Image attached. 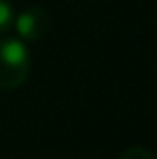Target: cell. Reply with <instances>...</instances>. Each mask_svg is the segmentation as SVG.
<instances>
[{
  "label": "cell",
  "mask_w": 157,
  "mask_h": 159,
  "mask_svg": "<svg viewBox=\"0 0 157 159\" xmlns=\"http://www.w3.org/2000/svg\"><path fill=\"white\" fill-rule=\"evenodd\" d=\"M16 34L24 43H36V40L44 39V34L51 28V16L44 8L40 6H30L26 10H22L18 16H14Z\"/></svg>",
  "instance_id": "7a4b0ae2"
},
{
  "label": "cell",
  "mask_w": 157,
  "mask_h": 159,
  "mask_svg": "<svg viewBox=\"0 0 157 159\" xmlns=\"http://www.w3.org/2000/svg\"><path fill=\"white\" fill-rule=\"evenodd\" d=\"M117 159H157L153 151H149L147 147H129L127 151H123Z\"/></svg>",
  "instance_id": "277c9868"
},
{
  "label": "cell",
  "mask_w": 157,
  "mask_h": 159,
  "mask_svg": "<svg viewBox=\"0 0 157 159\" xmlns=\"http://www.w3.org/2000/svg\"><path fill=\"white\" fill-rule=\"evenodd\" d=\"M14 24V10L8 0H0V34L8 32Z\"/></svg>",
  "instance_id": "3957f363"
},
{
  "label": "cell",
  "mask_w": 157,
  "mask_h": 159,
  "mask_svg": "<svg viewBox=\"0 0 157 159\" xmlns=\"http://www.w3.org/2000/svg\"><path fill=\"white\" fill-rule=\"evenodd\" d=\"M30 75V52L18 36H0V91H16Z\"/></svg>",
  "instance_id": "6da1fadb"
}]
</instances>
